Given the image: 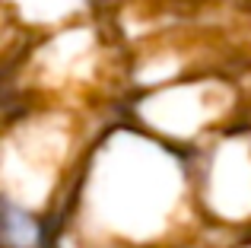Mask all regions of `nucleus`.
I'll list each match as a JSON object with an SVG mask.
<instances>
[{
  "mask_svg": "<svg viewBox=\"0 0 251 248\" xmlns=\"http://www.w3.org/2000/svg\"><path fill=\"white\" fill-rule=\"evenodd\" d=\"M191 198H197L194 169L175 143L143 124L118 127L86 162L80 217L108 245L159 248L178 229Z\"/></svg>",
  "mask_w": 251,
  "mask_h": 248,
  "instance_id": "f257e3e1",
  "label": "nucleus"
},
{
  "mask_svg": "<svg viewBox=\"0 0 251 248\" xmlns=\"http://www.w3.org/2000/svg\"><path fill=\"white\" fill-rule=\"evenodd\" d=\"M201 210L220 223H251V140L220 137L194 166Z\"/></svg>",
  "mask_w": 251,
  "mask_h": 248,
  "instance_id": "f03ea898",
  "label": "nucleus"
}]
</instances>
